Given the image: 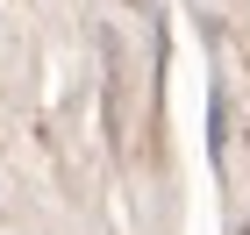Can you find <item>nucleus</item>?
Segmentation results:
<instances>
[{"mask_svg": "<svg viewBox=\"0 0 250 235\" xmlns=\"http://www.w3.org/2000/svg\"><path fill=\"white\" fill-rule=\"evenodd\" d=\"M122 86H129V64H122V43L100 29V128H107V150H129V114H122Z\"/></svg>", "mask_w": 250, "mask_h": 235, "instance_id": "1", "label": "nucleus"}]
</instances>
